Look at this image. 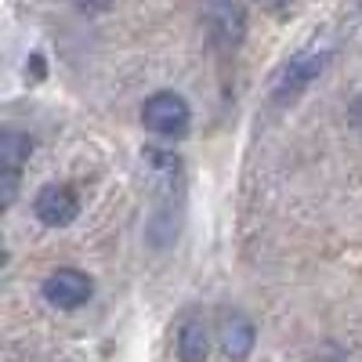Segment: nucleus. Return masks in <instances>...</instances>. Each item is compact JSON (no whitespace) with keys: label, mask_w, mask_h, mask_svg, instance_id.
I'll list each match as a JSON object with an SVG mask.
<instances>
[{"label":"nucleus","mask_w":362,"mask_h":362,"mask_svg":"<svg viewBox=\"0 0 362 362\" xmlns=\"http://www.w3.org/2000/svg\"><path fill=\"white\" fill-rule=\"evenodd\" d=\"M29 153H33V138L29 134H18V131L0 134V167H4V174H18V167L29 160Z\"/></svg>","instance_id":"7"},{"label":"nucleus","mask_w":362,"mask_h":362,"mask_svg":"<svg viewBox=\"0 0 362 362\" xmlns=\"http://www.w3.org/2000/svg\"><path fill=\"white\" fill-rule=\"evenodd\" d=\"M80 4H87V8H90V4H95V0H80ZM98 4H105V0H98Z\"/></svg>","instance_id":"10"},{"label":"nucleus","mask_w":362,"mask_h":362,"mask_svg":"<svg viewBox=\"0 0 362 362\" xmlns=\"http://www.w3.org/2000/svg\"><path fill=\"white\" fill-rule=\"evenodd\" d=\"M189 119H192V112H189L185 98L174 95V90H156L141 105V124L160 138H181L189 131Z\"/></svg>","instance_id":"1"},{"label":"nucleus","mask_w":362,"mask_h":362,"mask_svg":"<svg viewBox=\"0 0 362 362\" xmlns=\"http://www.w3.org/2000/svg\"><path fill=\"white\" fill-rule=\"evenodd\" d=\"M254 341H257V334H254V322L247 315H239V312L225 315V322H221V351L232 362H243L250 355Z\"/></svg>","instance_id":"5"},{"label":"nucleus","mask_w":362,"mask_h":362,"mask_svg":"<svg viewBox=\"0 0 362 362\" xmlns=\"http://www.w3.org/2000/svg\"><path fill=\"white\" fill-rule=\"evenodd\" d=\"M210 341H206V326L199 319H185L177 329V358L181 362H206Z\"/></svg>","instance_id":"6"},{"label":"nucleus","mask_w":362,"mask_h":362,"mask_svg":"<svg viewBox=\"0 0 362 362\" xmlns=\"http://www.w3.org/2000/svg\"><path fill=\"white\" fill-rule=\"evenodd\" d=\"M203 22L210 25L214 40L225 47H235L243 40V29H247L239 0H203Z\"/></svg>","instance_id":"3"},{"label":"nucleus","mask_w":362,"mask_h":362,"mask_svg":"<svg viewBox=\"0 0 362 362\" xmlns=\"http://www.w3.org/2000/svg\"><path fill=\"white\" fill-rule=\"evenodd\" d=\"M40 293H44L47 305L69 312V308L87 305V297L95 293V283H90V276H83L80 268H58V272H51V276L44 279Z\"/></svg>","instance_id":"2"},{"label":"nucleus","mask_w":362,"mask_h":362,"mask_svg":"<svg viewBox=\"0 0 362 362\" xmlns=\"http://www.w3.org/2000/svg\"><path fill=\"white\" fill-rule=\"evenodd\" d=\"M33 210H37V218H40L44 225L62 228V225H69V221L80 214V199H76V192L66 189V185H47V189H40Z\"/></svg>","instance_id":"4"},{"label":"nucleus","mask_w":362,"mask_h":362,"mask_svg":"<svg viewBox=\"0 0 362 362\" xmlns=\"http://www.w3.org/2000/svg\"><path fill=\"white\" fill-rule=\"evenodd\" d=\"M322 62H326V58L319 54V58H297V62L286 69V76H283V90H290V95H297V90L300 87H305L319 69H322Z\"/></svg>","instance_id":"8"},{"label":"nucleus","mask_w":362,"mask_h":362,"mask_svg":"<svg viewBox=\"0 0 362 362\" xmlns=\"http://www.w3.org/2000/svg\"><path fill=\"white\" fill-rule=\"evenodd\" d=\"M261 8H268V11H276V15H283V11L290 8V0H261Z\"/></svg>","instance_id":"9"}]
</instances>
